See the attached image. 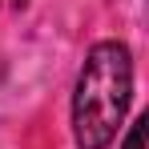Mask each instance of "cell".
<instances>
[{"mask_svg":"<svg viewBox=\"0 0 149 149\" xmlns=\"http://www.w3.org/2000/svg\"><path fill=\"white\" fill-rule=\"evenodd\" d=\"M133 101V52L125 40H97L85 52L73 85V141L77 149H109Z\"/></svg>","mask_w":149,"mask_h":149,"instance_id":"obj_1","label":"cell"},{"mask_svg":"<svg viewBox=\"0 0 149 149\" xmlns=\"http://www.w3.org/2000/svg\"><path fill=\"white\" fill-rule=\"evenodd\" d=\"M145 125H149V117H133V125H129V133H125L121 149H145Z\"/></svg>","mask_w":149,"mask_h":149,"instance_id":"obj_2","label":"cell"},{"mask_svg":"<svg viewBox=\"0 0 149 149\" xmlns=\"http://www.w3.org/2000/svg\"><path fill=\"white\" fill-rule=\"evenodd\" d=\"M24 4H28V0H12V8H24Z\"/></svg>","mask_w":149,"mask_h":149,"instance_id":"obj_3","label":"cell"}]
</instances>
